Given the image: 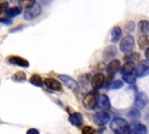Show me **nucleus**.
<instances>
[{"label":"nucleus","instance_id":"393cba45","mask_svg":"<svg viewBox=\"0 0 149 134\" xmlns=\"http://www.w3.org/2000/svg\"><path fill=\"white\" fill-rule=\"evenodd\" d=\"M115 52H116V50H115V48L114 47H108L107 49H106V51H105V57L106 58H109V57H112V56H114L115 55Z\"/></svg>","mask_w":149,"mask_h":134},{"label":"nucleus","instance_id":"bb28decb","mask_svg":"<svg viewBox=\"0 0 149 134\" xmlns=\"http://www.w3.org/2000/svg\"><path fill=\"white\" fill-rule=\"evenodd\" d=\"M128 115H129L130 118H139V117H140V111H139L137 108H132V110L129 111Z\"/></svg>","mask_w":149,"mask_h":134},{"label":"nucleus","instance_id":"b1692460","mask_svg":"<svg viewBox=\"0 0 149 134\" xmlns=\"http://www.w3.org/2000/svg\"><path fill=\"white\" fill-rule=\"evenodd\" d=\"M26 75L23 72H16L14 76H13V80L15 82H24L26 80Z\"/></svg>","mask_w":149,"mask_h":134},{"label":"nucleus","instance_id":"f257e3e1","mask_svg":"<svg viewBox=\"0 0 149 134\" xmlns=\"http://www.w3.org/2000/svg\"><path fill=\"white\" fill-rule=\"evenodd\" d=\"M111 129L114 131L116 134H129L130 127L128 126V124L125 119L115 118L111 121Z\"/></svg>","mask_w":149,"mask_h":134},{"label":"nucleus","instance_id":"c85d7f7f","mask_svg":"<svg viewBox=\"0 0 149 134\" xmlns=\"http://www.w3.org/2000/svg\"><path fill=\"white\" fill-rule=\"evenodd\" d=\"M8 7V2H1L0 3V14L3 12V9H7Z\"/></svg>","mask_w":149,"mask_h":134},{"label":"nucleus","instance_id":"20e7f679","mask_svg":"<svg viewBox=\"0 0 149 134\" xmlns=\"http://www.w3.org/2000/svg\"><path fill=\"white\" fill-rule=\"evenodd\" d=\"M149 75V61L143 59L140 61L135 68V76L136 77H146Z\"/></svg>","mask_w":149,"mask_h":134},{"label":"nucleus","instance_id":"2eb2a0df","mask_svg":"<svg viewBox=\"0 0 149 134\" xmlns=\"http://www.w3.org/2000/svg\"><path fill=\"white\" fill-rule=\"evenodd\" d=\"M69 121H70L72 125H74V126L79 127V126L81 125V122H83V117H81V114H80V113L74 112V113H72V114L69 117Z\"/></svg>","mask_w":149,"mask_h":134},{"label":"nucleus","instance_id":"aec40b11","mask_svg":"<svg viewBox=\"0 0 149 134\" xmlns=\"http://www.w3.org/2000/svg\"><path fill=\"white\" fill-rule=\"evenodd\" d=\"M30 83L33 84V85H35V86H38V87H41L42 85H43V80H42V78L38 76V75H33L31 77H30Z\"/></svg>","mask_w":149,"mask_h":134},{"label":"nucleus","instance_id":"5701e85b","mask_svg":"<svg viewBox=\"0 0 149 134\" xmlns=\"http://www.w3.org/2000/svg\"><path fill=\"white\" fill-rule=\"evenodd\" d=\"M122 78H123V80H125L126 83H128V84H134V83H135V80H136V76H135V75H133V73L123 75V76H122Z\"/></svg>","mask_w":149,"mask_h":134},{"label":"nucleus","instance_id":"cd10ccee","mask_svg":"<svg viewBox=\"0 0 149 134\" xmlns=\"http://www.w3.org/2000/svg\"><path fill=\"white\" fill-rule=\"evenodd\" d=\"M137 57H139V55L135 52V54H130V55L125 56V59H126V62H133L134 59H137ZM133 63H134V62H133Z\"/></svg>","mask_w":149,"mask_h":134},{"label":"nucleus","instance_id":"7ed1b4c3","mask_svg":"<svg viewBox=\"0 0 149 134\" xmlns=\"http://www.w3.org/2000/svg\"><path fill=\"white\" fill-rule=\"evenodd\" d=\"M97 99H98V93L97 91H91L88 93H86V96L84 97V100H83V104L86 108L88 110H92L93 107L97 106Z\"/></svg>","mask_w":149,"mask_h":134},{"label":"nucleus","instance_id":"423d86ee","mask_svg":"<svg viewBox=\"0 0 149 134\" xmlns=\"http://www.w3.org/2000/svg\"><path fill=\"white\" fill-rule=\"evenodd\" d=\"M59 79L65 84V86H68L71 91H74V92H78L79 91V85H78V83L73 79V78H71V77H69V76H66V75H59Z\"/></svg>","mask_w":149,"mask_h":134},{"label":"nucleus","instance_id":"4be33fe9","mask_svg":"<svg viewBox=\"0 0 149 134\" xmlns=\"http://www.w3.org/2000/svg\"><path fill=\"white\" fill-rule=\"evenodd\" d=\"M122 85H123V84H122V80L116 79V80H113L112 83H109L108 89H109V90H116V89H121Z\"/></svg>","mask_w":149,"mask_h":134},{"label":"nucleus","instance_id":"f8f14e48","mask_svg":"<svg viewBox=\"0 0 149 134\" xmlns=\"http://www.w3.org/2000/svg\"><path fill=\"white\" fill-rule=\"evenodd\" d=\"M129 134H147V127L143 124L136 122L132 126V128L129 131Z\"/></svg>","mask_w":149,"mask_h":134},{"label":"nucleus","instance_id":"473e14b6","mask_svg":"<svg viewBox=\"0 0 149 134\" xmlns=\"http://www.w3.org/2000/svg\"><path fill=\"white\" fill-rule=\"evenodd\" d=\"M22 28H24V26L22 24V26H20V27H16L15 29H10V33H13V31H16V30H20V29H22Z\"/></svg>","mask_w":149,"mask_h":134},{"label":"nucleus","instance_id":"0eeeda50","mask_svg":"<svg viewBox=\"0 0 149 134\" xmlns=\"http://www.w3.org/2000/svg\"><path fill=\"white\" fill-rule=\"evenodd\" d=\"M97 107L101 111L108 110L111 107V101L108 99V97L106 94H99L98 99H97Z\"/></svg>","mask_w":149,"mask_h":134},{"label":"nucleus","instance_id":"39448f33","mask_svg":"<svg viewBox=\"0 0 149 134\" xmlns=\"http://www.w3.org/2000/svg\"><path fill=\"white\" fill-rule=\"evenodd\" d=\"M133 47H134V37L132 35H126L120 42V50L125 54L130 52Z\"/></svg>","mask_w":149,"mask_h":134},{"label":"nucleus","instance_id":"6e6552de","mask_svg":"<svg viewBox=\"0 0 149 134\" xmlns=\"http://www.w3.org/2000/svg\"><path fill=\"white\" fill-rule=\"evenodd\" d=\"M93 120L97 125H106L108 121H109V114L106 113V112H98L93 115Z\"/></svg>","mask_w":149,"mask_h":134},{"label":"nucleus","instance_id":"9d476101","mask_svg":"<svg viewBox=\"0 0 149 134\" xmlns=\"http://www.w3.org/2000/svg\"><path fill=\"white\" fill-rule=\"evenodd\" d=\"M7 62L14 64V65H19V66H22V68H28L29 66V62L26 61L24 58L22 57H19V56H10L7 58Z\"/></svg>","mask_w":149,"mask_h":134},{"label":"nucleus","instance_id":"6ab92c4d","mask_svg":"<svg viewBox=\"0 0 149 134\" xmlns=\"http://www.w3.org/2000/svg\"><path fill=\"white\" fill-rule=\"evenodd\" d=\"M139 29L141 33L143 34H148L149 33V21L147 20H142L139 22Z\"/></svg>","mask_w":149,"mask_h":134},{"label":"nucleus","instance_id":"9b49d317","mask_svg":"<svg viewBox=\"0 0 149 134\" xmlns=\"http://www.w3.org/2000/svg\"><path fill=\"white\" fill-rule=\"evenodd\" d=\"M147 101H148V98L147 96L143 93V92H139L136 94V98H135V106L137 110L140 108H143L146 105H147Z\"/></svg>","mask_w":149,"mask_h":134},{"label":"nucleus","instance_id":"ddd939ff","mask_svg":"<svg viewBox=\"0 0 149 134\" xmlns=\"http://www.w3.org/2000/svg\"><path fill=\"white\" fill-rule=\"evenodd\" d=\"M44 84L47 85V87H49L50 90H54V91H59L62 89V85L58 80L54 79V78H47L44 80Z\"/></svg>","mask_w":149,"mask_h":134},{"label":"nucleus","instance_id":"dca6fc26","mask_svg":"<svg viewBox=\"0 0 149 134\" xmlns=\"http://www.w3.org/2000/svg\"><path fill=\"white\" fill-rule=\"evenodd\" d=\"M111 36H112V42H118L120 38H121V36H122V30H121V28L120 27H114L113 29H112V34H111Z\"/></svg>","mask_w":149,"mask_h":134},{"label":"nucleus","instance_id":"a878e982","mask_svg":"<svg viewBox=\"0 0 149 134\" xmlns=\"http://www.w3.org/2000/svg\"><path fill=\"white\" fill-rule=\"evenodd\" d=\"M81 134H95V131L93 127L91 126H85L83 129H81Z\"/></svg>","mask_w":149,"mask_h":134},{"label":"nucleus","instance_id":"72a5a7b5","mask_svg":"<svg viewBox=\"0 0 149 134\" xmlns=\"http://www.w3.org/2000/svg\"><path fill=\"white\" fill-rule=\"evenodd\" d=\"M146 57H147V59L149 61V47L146 49Z\"/></svg>","mask_w":149,"mask_h":134},{"label":"nucleus","instance_id":"c756f323","mask_svg":"<svg viewBox=\"0 0 149 134\" xmlns=\"http://www.w3.org/2000/svg\"><path fill=\"white\" fill-rule=\"evenodd\" d=\"M134 27H135V24L133 22H128L127 23V30L128 31H133L134 30Z\"/></svg>","mask_w":149,"mask_h":134},{"label":"nucleus","instance_id":"1a4fd4ad","mask_svg":"<svg viewBox=\"0 0 149 134\" xmlns=\"http://www.w3.org/2000/svg\"><path fill=\"white\" fill-rule=\"evenodd\" d=\"M105 82H106V78H105V76H104L102 73H95V75L92 77V79H91V84H92V86H93L94 89H100V87H102L104 84H105Z\"/></svg>","mask_w":149,"mask_h":134},{"label":"nucleus","instance_id":"a211bd4d","mask_svg":"<svg viewBox=\"0 0 149 134\" xmlns=\"http://www.w3.org/2000/svg\"><path fill=\"white\" fill-rule=\"evenodd\" d=\"M6 14L8 15V16H10V17H13V16H16V15H19L22 10H21V7L19 6H15V7H10V8H7L6 10Z\"/></svg>","mask_w":149,"mask_h":134},{"label":"nucleus","instance_id":"412c9836","mask_svg":"<svg viewBox=\"0 0 149 134\" xmlns=\"http://www.w3.org/2000/svg\"><path fill=\"white\" fill-rule=\"evenodd\" d=\"M137 42H139V45L141 48H148L149 47V36L142 35V36L139 37V41Z\"/></svg>","mask_w":149,"mask_h":134},{"label":"nucleus","instance_id":"4468645a","mask_svg":"<svg viewBox=\"0 0 149 134\" xmlns=\"http://www.w3.org/2000/svg\"><path fill=\"white\" fill-rule=\"evenodd\" d=\"M120 70V61H118V59H113V61H111L109 63H108V65H107V72L111 75V76H113L116 71H119Z\"/></svg>","mask_w":149,"mask_h":134},{"label":"nucleus","instance_id":"2f4dec72","mask_svg":"<svg viewBox=\"0 0 149 134\" xmlns=\"http://www.w3.org/2000/svg\"><path fill=\"white\" fill-rule=\"evenodd\" d=\"M0 22L6 23V24H10L12 23V20H9V19H0Z\"/></svg>","mask_w":149,"mask_h":134},{"label":"nucleus","instance_id":"f03ea898","mask_svg":"<svg viewBox=\"0 0 149 134\" xmlns=\"http://www.w3.org/2000/svg\"><path fill=\"white\" fill-rule=\"evenodd\" d=\"M41 13H42V7H41L38 3L35 2L31 7L26 8V12H24L23 16H24L26 20H34V19L37 17Z\"/></svg>","mask_w":149,"mask_h":134},{"label":"nucleus","instance_id":"7c9ffc66","mask_svg":"<svg viewBox=\"0 0 149 134\" xmlns=\"http://www.w3.org/2000/svg\"><path fill=\"white\" fill-rule=\"evenodd\" d=\"M26 134H40V132H38L37 129H35V128H30V129L27 131Z\"/></svg>","mask_w":149,"mask_h":134},{"label":"nucleus","instance_id":"f3484780","mask_svg":"<svg viewBox=\"0 0 149 134\" xmlns=\"http://www.w3.org/2000/svg\"><path fill=\"white\" fill-rule=\"evenodd\" d=\"M135 70V65L133 62H126L122 68H121V72L123 75H128V73H133V71Z\"/></svg>","mask_w":149,"mask_h":134}]
</instances>
